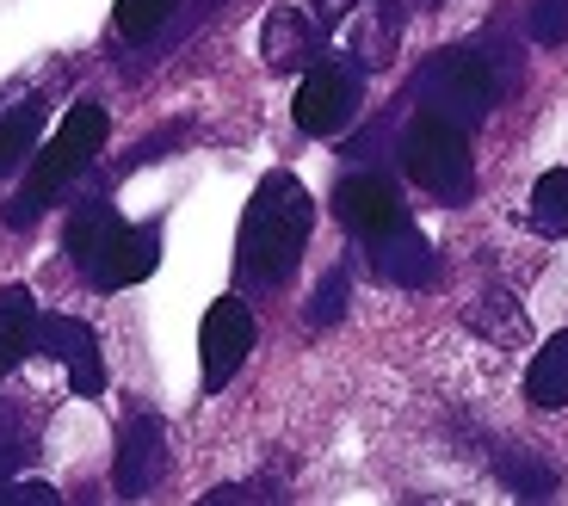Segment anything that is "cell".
Wrapping results in <instances>:
<instances>
[{
	"mask_svg": "<svg viewBox=\"0 0 568 506\" xmlns=\"http://www.w3.org/2000/svg\"><path fill=\"white\" fill-rule=\"evenodd\" d=\"M19 500H38V506H50L56 500V488H44V482H25V488H13Z\"/></svg>",
	"mask_w": 568,
	"mask_h": 506,
	"instance_id": "obj_22",
	"label": "cell"
},
{
	"mask_svg": "<svg viewBox=\"0 0 568 506\" xmlns=\"http://www.w3.org/2000/svg\"><path fill=\"white\" fill-rule=\"evenodd\" d=\"M426 99H433V112H445V118H457V124H476V118L488 112V99H494L482 56L445 50V56L433 62V75H426Z\"/></svg>",
	"mask_w": 568,
	"mask_h": 506,
	"instance_id": "obj_6",
	"label": "cell"
},
{
	"mask_svg": "<svg viewBox=\"0 0 568 506\" xmlns=\"http://www.w3.org/2000/svg\"><path fill=\"white\" fill-rule=\"evenodd\" d=\"M161 469H167V426L155 414H136L130 432H124V445H118V494L142 500L161 482Z\"/></svg>",
	"mask_w": 568,
	"mask_h": 506,
	"instance_id": "obj_9",
	"label": "cell"
},
{
	"mask_svg": "<svg viewBox=\"0 0 568 506\" xmlns=\"http://www.w3.org/2000/svg\"><path fill=\"white\" fill-rule=\"evenodd\" d=\"M371 253H377V272L396 278V284H426V278H433V247H426L408 223L389 229V235H377Z\"/></svg>",
	"mask_w": 568,
	"mask_h": 506,
	"instance_id": "obj_13",
	"label": "cell"
},
{
	"mask_svg": "<svg viewBox=\"0 0 568 506\" xmlns=\"http://www.w3.org/2000/svg\"><path fill=\"white\" fill-rule=\"evenodd\" d=\"M38 352L62 358V365H68V389H75V395H99V389H105L99 340H93V328H81V321H68V315H38Z\"/></svg>",
	"mask_w": 568,
	"mask_h": 506,
	"instance_id": "obj_8",
	"label": "cell"
},
{
	"mask_svg": "<svg viewBox=\"0 0 568 506\" xmlns=\"http://www.w3.org/2000/svg\"><path fill=\"white\" fill-rule=\"evenodd\" d=\"M525 402L531 408H568V328L538 346V358L525 365Z\"/></svg>",
	"mask_w": 568,
	"mask_h": 506,
	"instance_id": "obj_12",
	"label": "cell"
},
{
	"mask_svg": "<svg viewBox=\"0 0 568 506\" xmlns=\"http://www.w3.org/2000/svg\"><path fill=\"white\" fill-rule=\"evenodd\" d=\"M334 210H340V223H346L352 235H371V241L408 223V216H402V198H396V186H389V179H377V173H352V179H340Z\"/></svg>",
	"mask_w": 568,
	"mask_h": 506,
	"instance_id": "obj_7",
	"label": "cell"
},
{
	"mask_svg": "<svg viewBox=\"0 0 568 506\" xmlns=\"http://www.w3.org/2000/svg\"><path fill=\"white\" fill-rule=\"evenodd\" d=\"M173 7H180V0H118V31L124 38H155Z\"/></svg>",
	"mask_w": 568,
	"mask_h": 506,
	"instance_id": "obj_18",
	"label": "cell"
},
{
	"mask_svg": "<svg viewBox=\"0 0 568 506\" xmlns=\"http://www.w3.org/2000/svg\"><path fill=\"white\" fill-rule=\"evenodd\" d=\"M161 260V235L155 229H118V241L99 253L93 266V284L99 291H124V284H142Z\"/></svg>",
	"mask_w": 568,
	"mask_h": 506,
	"instance_id": "obj_10",
	"label": "cell"
},
{
	"mask_svg": "<svg viewBox=\"0 0 568 506\" xmlns=\"http://www.w3.org/2000/svg\"><path fill=\"white\" fill-rule=\"evenodd\" d=\"M291 112H297V130H309V136H340L352 124V112H359V75L340 68V62L309 68L297 99H291Z\"/></svg>",
	"mask_w": 568,
	"mask_h": 506,
	"instance_id": "obj_5",
	"label": "cell"
},
{
	"mask_svg": "<svg viewBox=\"0 0 568 506\" xmlns=\"http://www.w3.org/2000/svg\"><path fill=\"white\" fill-rule=\"evenodd\" d=\"M247 352H254V309L241 297H217L198 321V365H204V389H223L241 365Z\"/></svg>",
	"mask_w": 568,
	"mask_h": 506,
	"instance_id": "obj_4",
	"label": "cell"
},
{
	"mask_svg": "<svg viewBox=\"0 0 568 506\" xmlns=\"http://www.w3.org/2000/svg\"><path fill=\"white\" fill-rule=\"evenodd\" d=\"M31 346H38V303H31L25 284H7V291H0V377H7Z\"/></svg>",
	"mask_w": 568,
	"mask_h": 506,
	"instance_id": "obj_11",
	"label": "cell"
},
{
	"mask_svg": "<svg viewBox=\"0 0 568 506\" xmlns=\"http://www.w3.org/2000/svg\"><path fill=\"white\" fill-rule=\"evenodd\" d=\"M260 50H266L272 68H303L315 56V31H309V19L297 7H272L266 31H260Z\"/></svg>",
	"mask_w": 568,
	"mask_h": 506,
	"instance_id": "obj_14",
	"label": "cell"
},
{
	"mask_svg": "<svg viewBox=\"0 0 568 506\" xmlns=\"http://www.w3.org/2000/svg\"><path fill=\"white\" fill-rule=\"evenodd\" d=\"M531 223H538V235H562V223H568V167H550L538 186H531Z\"/></svg>",
	"mask_w": 568,
	"mask_h": 506,
	"instance_id": "obj_17",
	"label": "cell"
},
{
	"mask_svg": "<svg viewBox=\"0 0 568 506\" xmlns=\"http://www.w3.org/2000/svg\"><path fill=\"white\" fill-rule=\"evenodd\" d=\"M531 31H538V44H562V38H568V0H544Z\"/></svg>",
	"mask_w": 568,
	"mask_h": 506,
	"instance_id": "obj_20",
	"label": "cell"
},
{
	"mask_svg": "<svg viewBox=\"0 0 568 506\" xmlns=\"http://www.w3.org/2000/svg\"><path fill=\"white\" fill-rule=\"evenodd\" d=\"M105 130H112V118L99 112V105H75V112L62 118V130L44 142V155L31 161V179H25V192L13 198V210H7V223H25V216H38L68 179H75L99 149H105Z\"/></svg>",
	"mask_w": 568,
	"mask_h": 506,
	"instance_id": "obj_3",
	"label": "cell"
},
{
	"mask_svg": "<svg viewBox=\"0 0 568 506\" xmlns=\"http://www.w3.org/2000/svg\"><path fill=\"white\" fill-rule=\"evenodd\" d=\"M470 124H457V118H445V112H426L408 124V136H402V167H408V179L426 192V198H445V204H464L470 192H476V161H470V136H464Z\"/></svg>",
	"mask_w": 568,
	"mask_h": 506,
	"instance_id": "obj_2",
	"label": "cell"
},
{
	"mask_svg": "<svg viewBox=\"0 0 568 506\" xmlns=\"http://www.w3.org/2000/svg\"><path fill=\"white\" fill-rule=\"evenodd\" d=\"M340 315V284H322V297H315V321H334Z\"/></svg>",
	"mask_w": 568,
	"mask_h": 506,
	"instance_id": "obj_21",
	"label": "cell"
},
{
	"mask_svg": "<svg viewBox=\"0 0 568 506\" xmlns=\"http://www.w3.org/2000/svg\"><path fill=\"white\" fill-rule=\"evenodd\" d=\"M38 124H44V99H38V93H31V99H19L13 112H0V173H7V167L31 149Z\"/></svg>",
	"mask_w": 568,
	"mask_h": 506,
	"instance_id": "obj_16",
	"label": "cell"
},
{
	"mask_svg": "<svg viewBox=\"0 0 568 506\" xmlns=\"http://www.w3.org/2000/svg\"><path fill=\"white\" fill-rule=\"evenodd\" d=\"M470 328H482V334H494V340H519V334H525V321H519L513 297H488V303L470 315Z\"/></svg>",
	"mask_w": 568,
	"mask_h": 506,
	"instance_id": "obj_19",
	"label": "cell"
},
{
	"mask_svg": "<svg viewBox=\"0 0 568 506\" xmlns=\"http://www.w3.org/2000/svg\"><path fill=\"white\" fill-rule=\"evenodd\" d=\"M118 229H124V223H118V216L105 210V204H87V210L68 216V253H75V260L93 272V266H99V253L118 241Z\"/></svg>",
	"mask_w": 568,
	"mask_h": 506,
	"instance_id": "obj_15",
	"label": "cell"
},
{
	"mask_svg": "<svg viewBox=\"0 0 568 506\" xmlns=\"http://www.w3.org/2000/svg\"><path fill=\"white\" fill-rule=\"evenodd\" d=\"M346 7H352V0H322V19H340Z\"/></svg>",
	"mask_w": 568,
	"mask_h": 506,
	"instance_id": "obj_23",
	"label": "cell"
},
{
	"mask_svg": "<svg viewBox=\"0 0 568 506\" xmlns=\"http://www.w3.org/2000/svg\"><path fill=\"white\" fill-rule=\"evenodd\" d=\"M309 223H315V204L303 192L297 173H266L260 192L247 198V216H241V278L247 284H284L297 266V253L309 241Z\"/></svg>",
	"mask_w": 568,
	"mask_h": 506,
	"instance_id": "obj_1",
	"label": "cell"
}]
</instances>
